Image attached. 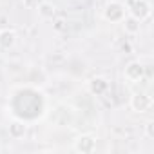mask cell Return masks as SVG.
Instances as JSON below:
<instances>
[{
	"label": "cell",
	"instance_id": "cell-1",
	"mask_svg": "<svg viewBox=\"0 0 154 154\" xmlns=\"http://www.w3.org/2000/svg\"><path fill=\"white\" fill-rule=\"evenodd\" d=\"M127 17V6L120 0H109L103 8V18L111 24H122V20Z\"/></svg>",
	"mask_w": 154,
	"mask_h": 154
},
{
	"label": "cell",
	"instance_id": "cell-2",
	"mask_svg": "<svg viewBox=\"0 0 154 154\" xmlns=\"http://www.w3.org/2000/svg\"><path fill=\"white\" fill-rule=\"evenodd\" d=\"M127 6V13L134 18H138L140 22H145L147 18H150L152 15V6L149 0H129Z\"/></svg>",
	"mask_w": 154,
	"mask_h": 154
},
{
	"label": "cell",
	"instance_id": "cell-3",
	"mask_svg": "<svg viewBox=\"0 0 154 154\" xmlns=\"http://www.w3.org/2000/svg\"><path fill=\"white\" fill-rule=\"evenodd\" d=\"M96 145H98V141L93 134H80L72 141V150L80 152V154H93L96 150Z\"/></svg>",
	"mask_w": 154,
	"mask_h": 154
},
{
	"label": "cell",
	"instance_id": "cell-4",
	"mask_svg": "<svg viewBox=\"0 0 154 154\" xmlns=\"http://www.w3.org/2000/svg\"><path fill=\"white\" fill-rule=\"evenodd\" d=\"M129 105H131V109H132L134 112H140V114L149 112V111L152 109V96H150L149 93L138 91V93H134V94L131 96Z\"/></svg>",
	"mask_w": 154,
	"mask_h": 154
},
{
	"label": "cell",
	"instance_id": "cell-5",
	"mask_svg": "<svg viewBox=\"0 0 154 154\" xmlns=\"http://www.w3.org/2000/svg\"><path fill=\"white\" fill-rule=\"evenodd\" d=\"M143 74H145V67L140 60H132L125 65L123 69V78L131 84H138L140 80H143Z\"/></svg>",
	"mask_w": 154,
	"mask_h": 154
},
{
	"label": "cell",
	"instance_id": "cell-6",
	"mask_svg": "<svg viewBox=\"0 0 154 154\" xmlns=\"http://www.w3.org/2000/svg\"><path fill=\"white\" fill-rule=\"evenodd\" d=\"M36 13L40 17V20H53L56 17V6L53 2H49V0H40V4L36 6Z\"/></svg>",
	"mask_w": 154,
	"mask_h": 154
},
{
	"label": "cell",
	"instance_id": "cell-7",
	"mask_svg": "<svg viewBox=\"0 0 154 154\" xmlns=\"http://www.w3.org/2000/svg\"><path fill=\"white\" fill-rule=\"evenodd\" d=\"M109 89H111L109 82L105 78H102V76H94V78L89 80V91L96 96H105L109 93Z\"/></svg>",
	"mask_w": 154,
	"mask_h": 154
},
{
	"label": "cell",
	"instance_id": "cell-8",
	"mask_svg": "<svg viewBox=\"0 0 154 154\" xmlns=\"http://www.w3.org/2000/svg\"><path fill=\"white\" fill-rule=\"evenodd\" d=\"M17 45V33L13 29H0V51H11Z\"/></svg>",
	"mask_w": 154,
	"mask_h": 154
},
{
	"label": "cell",
	"instance_id": "cell-9",
	"mask_svg": "<svg viewBox=\"0 0 154 154\" xmlns=\"http://www.w3.org/2000/svg\"><path fill=\"white\" fill-rule=\"evenodd\" d=\"M8 132H9L11 140H24V136L27 134V125L24 122H20V120H15V122L9 123Z\"/></svg>",
	"mask_w": 154,
	"mask_h": 154
},
{
	"label": "cell",
	"instance_id": "cell-10",
	"mask_svg": "<svg viewBox=\"0 0 154 154\" xmlns=\"http://www.w3.org/2000/svg\"><path fill=\"white\" fill-rule=\"evenodd\" d=\"M122 26H123V31L127 35H138L140 33V27H141V22L127 13V17L122 20Z\"/></svg>",
	"mask_w": 154,
	"mask_h": 154
},
{
	"label": "cell",
	"instance_id": "cell-11",
	"mask_svg": "<svg viewBox=\"0 0 154 154\" xmlns=\"http://www.w3.org/2000/svg\"><path fill=\"white\" fill-rule=\"evenodd\" d=\"M143 131H145V136H147L149 140H152V138H154V122H152V120H149V122L145 123Z\"/></svg>",
	"mask_w": 154,
	"mask_h": 154
},
{
	"label": "cell",
	"instance_id": "cell-12",
	"mask_svg": "<svg viewBox=\"0 0 154 154\" xmlns=\"http://www.w3.org/2000/svg\"><path fill=\"white\" fill-rule=\"evenodd\" d=\"M22 4L27 9H36V6L40 4V0H22Z\"/></svg>",
	"mask_w": 154,
	"mask_h": 154
}]
</instances>
